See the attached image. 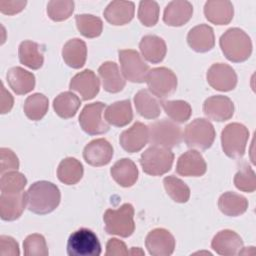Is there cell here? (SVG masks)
Masks as SVG:
<instances>
[{
    "label": "cell",
    "instance_id": "obj_1",
    "mask_svg": "<svg viewBox=\"0 0 256 256\" xmlns=\"http://www.w3.org/2000/svg\"><path fill=\"white\" fill-rule=\"evenodd\" d=\"M27 206L28 209L35 214H48L54 211L61 199L59 188L48 181H37L33 183L28 191Z\"/></svg>",
    "mask_w": 256,
    "mask_h": 256
},
{
    "label": "cell",
    "instance_id": "obj_2",
    "mask_svg": "<svg viewBox=\"0 0 256 256\" xmlns=\"http://www.w3.org/2000/svg\"><path fill=\"white\" fill-rule=\"evenodd\" d=\"M224 56L231 62L247 60L252 53V42L246 32L240 28H230L219 41Z\"/></svg>",
    "mask_w": 256,
    "mask_h": 256
},
{
    "label": "cell",
    "instance_id": "obj_3",
    "mask_svg": "<svg viewBox=\"0 0 256 256\" xmlns=\"http://www.w3.org/2000/svg\"><path fill=\"white\" fill-rule=\"evenodd\" d=\"M133 218L134 208L129 203L123 204L118 209H107L103 216L105 231L111 235L129 237L135 230Z\"/></svg>",
    "mask_w": 256,
    "mask_h": 256
},
{
    "label": "cell",
    "instance_id": "obj_4",
    "mask_svg": "<svg viewBox=\"0 0 256 256\" xmlns=\"http://www.w3.org/2000/svg\"><path fill=\"white\" fill-rule=\"evenodd\" d=\"M149 142L153 146L162 148H173L182 141V130L176 122L162 119L155 121L149 127Z\"/></svg>",
    "mask_w": 256,
    "mask_h": 256
},
{
    "label": "cell",
    "instance_id": "obj_5",
    "mask_svg": "<svg viewBox=\"0 0 256 256\" xmlns=\"http://www.w3.org/2000/svg\"><path fill=\"white\" fill-rule=\"evenodd\" d=\"M174 154L170 149L151 146L140 157L143 171L151 176H161L167 173L173 164Z\"/></svg>",
    "mask_w": 256,
    "mask_h": 256
},
{
    "label": "cell",
    "instance_id": "obj_6",
    "mask_svg": "<svg viewBox=\"0 0 256 256\" xmlns=\"http://www.w3.org/2000/svg\"><path fill=\"white\" fill-rule=\"evenodd\" d=\"M249 138L248 129L240 123H230L221 133V144L224 153L233 159L241 158Z\"/></svg>",
    "mask_w": 256,
    "mask_h": 256
},
{
    "label": "cell",
    "instance_id": "obj_7",
    "mask_svg": "<svg viewBox=\"0 0 256 256\" xmlns=\"http://www.w3.org/2000/svg\"><path fill=\"white\" fill-rule=\"evenodd\" d=\"M67 254L69 256H99L101 244L92 230L80 228L69 236Z\"/></svg>",
    "mask_w": 256,
    "mask_h": 256
},
{
    "label": "cell",
    "instance_id": "obj_8",
    "mask_svg": "<svg viewBox=\"0 0 256 256\" xmlns=\"http://www.w3.org/2000/svg\"><path fill=\"white\" fill-rule=\"evenodd\" d=\"M215 135L214 126L210 121L197 118L186 126L183 136L189 148L206 150L212 146Z\"/></svg>",
    "mask_w": 256,
    "mask_h": 256
},
{
    "label": "cell",
    "instance_id": "obj_9",
    "mask_svg": "<svg viewBox=\"0 0 256 256\" xmlns=\"http://www.w3.org/2000/svg\"><path fill=\"white\" fill-rule=\"evenodd\" d=\"M118 54L124 78L133 83L145 82L149 66L143 61L140 54L132 49L120 50Z\"/></svg>",
    "mask_w": 256,
    "mask_h": 256
},
{
    "label": "cell",
    "instance_id": "obj_10",
    "mask_svg": "<svg viewBox=\"0 0 256 256\" xmlns=\"http://www.w3.org/2000/svg\"><path fill=\"white\" fill-rule=\"evenodd\" d=\"M146 82L150 93L157 98H165L173 94L177 88V77L166 67H157L149 70Z\"/></svg>",
    "mask_w": 256,
    "mask_h": 256
},
{
    "label": "cell",
    "instance_id": "obj_11",
    "mask_svg": "<svg viewBox=\"0 0 256 256\" xmlns=\"http://www.w3.org/2000/svg\"><path fill=\"white\" fill-rule=\"evenodd\" d=\"M105 107L102 102H94L83 108L79 116V124L84 132L89 135H99L109 130V125L102 117Z\"/></svg>",
    "mask_w": 256,
    "mask_h": 256
},
{
    "label": "cell",
    "instance_id": "obj_12",
    "mask_svg": "<svg viewBox=\"0 0 256 256\" xmlns=\"http://www.w3.org/2000/svg\"><path fill=\"white\" fill-rule=\"evenodd\" d=\"M207 82L215 90L227 92L236 87L237 75L231 66L215 63L207 71Z\"/></svg>",
    "mask_w": 256,
    "mask_h": 256
},
{
    "label": "cell",
    "instance_id": "obj_13",
    "mask_svg": "<svg viewBox=\"0 0 256 256\" xmlns=\"http://www.w3.org/2000/svg\"><path fill=\"white\" fill-rule=\"evenodd\" d=\"M145 245L150 255L169 256L174 252L175 239L168 230L156 228L146 236Z\"/></svg>",
    "mask_w": 256,
    "mask_h": 256
},
{
    "label": "cell",
    "instance_id": "obj_14",
    "mask_svg": "<svg viewBox=\"0 0 256 256\" xmlns=\"http://www.w3.org/2000/svg\"><path fill=\"white\" fill-rule=\"evenodd\" d=\"M113 156L112 145L104 138H99L89 142L84 150V160L91 166L100 167L107 165Z\"/></svg>",
    "mask_w": 256,
    "mask_h": 256
},
{
    "label": "cell",
    "instance_id": "obj_15",
    "mask_svg": "<svg viewBox=\"0 0 256 256\" xmlns=\"http://www.w3.org/2000/svg\"><path fill=\"white\" fill-rule=\"evenodd\" d=\"M149 141L148 126L141 123H134L129 129L120 134L119 142L122 148L129 152L135 153L140 151Z\"/></svg>",
    "mask_w": 256,
    "mask_h": 256
},
{
    "label": "cell",
    "instance_id": "obj_16",
    "mask_svg": "<svg viewBox=\"0 0 256 256\" xmlns=\"http://www.w3.org/2000/svg\"><path fill=\"white\" fill-rule=\"evenodd\" d=\"M203 112L211 120L218 122L226 121L234 114V104L227 96H211L204 101Z\"/></svg>",
    "mask_w": 256,
    "mask_h": 256
},
{
    "label": "cell",
    "instance_id": "obj_17",
    "mask_svg": "<svg viewBox=\"0 0 256 256\" xmlns=\"http://www.w3.org/2000/svg\"><path fill=\"white\" fill-rule=\"evenodd\" d=\"M69 88L77 92L82 100L87 101L93 99L98 94L100 81L92 70L86 69L71 79Z\"/></svg>",
    "mask_w": 256,
    "mask_h": 256
},
{
    "label": "cell",
    "instance_id": "obj_18",
    "mask_svg": "<svg viewBox=\"0 0 256 256\" xmlns=\"http://www.w3.org/2000/svg\"><path fill=\"white\" fill-rule=\"evenodd\" d=\"M211 247L219 255L233 256L240 254L243 249V241L236 232L225 229L213 237Z\"/></svg>",
    "mask_w": 256,
    "mask_h": 256
},
{
    "label": "cell",
    "instance_id": "obj_19",
    "mask_svg": "<svg viewBox=\"0 0 256 256\" xmlns=\"http://www.w3.org/2000/svg\"><path fill=\"white\" fill-rule=\"evenodd\" d=\"M207 170L206 162L200 152L189 150L183 153L176 165V172L181 176L199 177L205 174Z\"/></svg>",
    "mask_w": 256,
    "mask_h": 256
},
{
    "label": "cell",
    "instance_id": "obj_20",
    "mask_svg": "<svg viewBox=\"0 0 256 256\" xmlns=\"http://www.w3.org/2000/svg\"><path fill=\"white\" fill-rule=\"evenodd\" d=\"M27 204L26 192L15 194L1 193L0 196V216L4 221H14L18 219Z\"/></svg>",
    "mask_w": 256,
    "mask_h": 256
},
{
    "label": "cell",
    "instance_id": "obj_21",
    "mask_svg": "<svg viewBox=\"0 0 256 256\" xmlns=\"http://www.w3.org/2000/svg\"><path fill=\"white\" fill-rule=\"evenodd\" d=\"M187 42L190 48L196 52H208L212 50L215 45L214 31L209 25H197L188 32Z\"/></svg>",
    "mask_w": 256,
    "mask_h": 256
},
{
    "label": "cell",
    "instance_id": "obj_22",
    "mask_svg": "<svg viewBox=\"0 0 256 256\" xmlns=\"http://www.w3.org/2000/svg\"><path fill=\"white\" fill-rule=\"evenodd\" d=\"M193 6L189 1H172L164 10L163 21L168 26L179 27L186 24L192 17Z\"/></svg>",
    "mask_w": 256,
    "mask_h": 256
},
{
    "label": "cell",
    "instance_id": "obj_23",
    "mask_svg": "<svg viewBox=\"0 0 256 256\" xmlns=\"http://www.w3.org/2000/svg\"><path fill=\"white\" fill-rule=\"evenodd\" d=\"M204 14L209 22L216 25H226L233 19L234 9L230 1L209 0L205 3Z\"/></svg>",
    "mask_w": 256,
    "mask_h": 256
},
{
    "label": "cell",
    "instance_id": "obj_24",
    "mask_svg": "<svg viewBox=\"0 0 256 256\" xmlns=\"http://www.w3.org/2000/svg\"><path fill=\"white\" fill-rule=\"evenodd\" d=\"M135 7L131 1H112L104 10V17L112 25L119 26L129 23L134 17Z\"/></svg>",
    "mask_w": 256,
    "mask_h": 256
},
{
    "label": "cell",
    "instance_id": "obj_25",
    "mask_svg": "<svg viewBox=\"0 0 256 256\" xmlns=\"http://www.w3.org/2000/svg\"><path fill=\"white\" fill-rule=\"evenodd\" d=\"M102 86L109 93H118L125 87V78L120 74L118 65L115 62H104L98 68Z\"/></svg>",
    "mask_w": 256,
    "mask_h": 256
},
{
    "label": "cell",
    "instance_id": "obj_26",
    "mask_svg": "<svg viewBox=\"0 0 256 256\" xmlns=\"http://www.w3.org/2000/svg\"><path fill=\"white\" fill-rule=\"evenodd\" d=\"M110 172L115 182L122 187H131L138 179V168L136 164L128 158L118 160L112 166Z\"/></svg>",
    "mask_w": 256,
    "mask_h": 256
},
{
    "label": "cell",
    "instance_id": "obj_27",
    "mask_svg": "<svg viewBox=\"0 0 256 256\" xmlns=\"http://www.w3.org/2000/svg\"><path fill=\"white\" fill-rule=\"evenodd\" d=\"M139 48L142 56L150 63H160L167 52L165 41L156 35L144 36L140 43Z\"/></svg>",
    "mask_w": 256,
    "mask_h": 256
},
{
    "label": "cell",
    "instance_id": "obj_28",
    "mask_svg": "<svg viewBox=\"0 0 256 256\" xmlns=\"http://www.w3.org/2000/svg\"><path fill=\"white\" fill-rule=\"evenodd\" d=\"M62 57L69 67L74 69L83 67L87 57V47L85 42L79 38L67 41L62 49Z\"/></svg>",
    "mask_w": 256,
    "mask_h": 256
},
{
    "label": "cell",
    "instance_id": "obj_29",
    "mask_svg": "<svg viewBox=\"0 0 256 256\" xmlns=\"http://www.w3.org/2000/svg\"><path fill=\"white\" fill-rule=\"evenodd\" d=\"M7 82L16 94L24 95L34 89L35 76L21 67H13L7 72Z\"/></svg>",
    "mask_w": 256,
    "mask_h": 256
},
{
    "label": "cell",
    "instance_id": "obj_30",
    "mask_svg": "<svg viewBox=\"0 0 256 256\" xmlns=\"http://www.w3.org/2000/svg\"><path fill=\"white\" fill-rule=\"evenodd\" d=\"M134 104L138 114L146 119H155L161 113V102L146 89H142L136 93Z\"/></svg>",
    "mask_w": 256,
    "mask_h": 256
},
{
    "label": "cell",
    "instance_id": "obj_31",
    "mask_svg": "<svg viewBox=\"0 0 256 256\" xmlns=\"http://www.w3.org/2000/svg\"><path fill=\"white\" fill-rule=\"evenodd\" d=\"M104 117L106 122L113 126H126L133 119V112L130 100L117 101L109 105L105 109Z\"/></svg>",
    "mask_w": 256,
    "mask_h": 256
},
{
    "label": "cell",
    "instance_id": "obj_32",
    "mask_svg": "<svg viewBox=\"0 0 256 256\" xmlns=\"http://www.w3.org/2000/svg\"><path fill=\"white\" fill-rule=\"evenodd\" d=\"M18 55L21 64L29 67L30 69L37 70L43 65V49L36 42L29 40L21 42L19 45Z\"/></svg>",
    "mask_w": 256,
    "mask_h": 256
},
{
    "label": "cell",
    "instance_id": "obj_33",
    "mask_svg": "<svg viewBox=\"0 0 256 256\" xmlns=\"http://www.w3.org/2000/svg\"><path fill=\"white\" fill-rule=\"evenodd\" d=\"M218 207L223 214L236 217L246 212L248 208V201L240 194L226 192L220 196L218 200Z\"/></svg>",
    "mask_w": 256,
    "mask_h": 256
},
{
    "label": "cell",
    "instance_id": "obj_34",
    "mask_svg": "<svg viewBox=\"0 0 256 256\" xmlns=\"http://www.w3.org/2000/svg\"><path fill=\"white\" fill-rule=\"evenodd\" d=\"M83 176V166L80 161L73 157L63 159L57 168L58 179L66 185L78 183Z\"/></svg>",
    "mask_w": 256,
    "mask_h": 256
},
{
    "label": "cell",
    "instance_id": "obj_35",
    "mask_svg": "<svg viewBox=\"0 0 256 256\" xmlns=\"http://www.w3.org/2000/svg\"><path fill=\"white\" fill-rule=\"evenodd\" d=\"M81 101L74 93L70 91L60 93L53 101V108L56 114L64 119L73 117L78 111Z\"/></svg>",
    "mask_w": 256,
    "mask_h": 256
},
{
    "label": "cell",
    "instance_id": "obj_36",
    "mask_svg": "<svg viewBox=\"0 0 256 256\" xmlns=\"http://www.w3.org/2000/svg\"><path fill=\"white\" fill-rule=\"evenodd\" d=\"M48 98L41 93H34L28 96L24 102V113L33 121L41 120L48 111Z\"/></svg>",
    "mask_w": 256,
    "mask_h": 256
},
{
    "label": "cell",
    "instance_id": "obj_37",
    "mask_svg": "<svg viewBox=\"0 0 256 256\" xmlns=\"http://www.w3.org/2000/svg\"><path fill=\"white\" fill-rule=\"evenodd\" d=\"M76 26L78 31L86 38H96L101 35L103 22L99 17L90 14L76 15Z\"/></svg>",
    "mask_w": 256,
    "mask_h": 256
},
{
    "label": "cell",
    "instance_id": "obj_38",
    "mask_svg": "<svg viewBox=\"0 0 256 256\" xmlns=\"http://www.w3.org/2000/svg\"><path fill=\"white\" fill-rule=\"evenodd\" d=\"M161 106L165 113L177 123L186 122L192 113V109L189 103L183 100H169L161 102Z\"/></svg>",
    "mask_w": 256,
    "mask_h": 256
},
{
    "label": "cell",
    "instance_id": "obj_39",
    "mask_svg": "<svg viewBox=\"0 0 256 256\" xmlns=\"http://www.w3.org/2000/svg\"><path fill=\"white\" fill-rule=\"evenodd\" d=\"M163 184L167 194L173 201L177 203H185L189 200L190 189L181 179L170 175L164 178Z\"/></svg>",
    "mask_w": 256,
    "mask_h": 256
},
{
    "label": "cell",
    "instance_id": "obj_40",
    "mask_svg": "<svg viewBox=\"0 0 256 256\" xmlns=\"http://www.w3.org/2000/svg\"><path fill=\"white\" fill-rule=\"evenodd\" d=\"M27 184L26 177L18 171L4 173L0 179L1 193L15 194L22 192Z\"/></svg>",
    "mask_w": 256,
    "mask_h": 256
},
{
    "label": "cell",
    "instance_id": "obj_41",
    "mask_svg": "<svg viewBox=\"0 0 256 256\" xmlns=\"http://www.w3.org/2000/svg\"><path fill=\"white\" fill-rule=\"evenodd\" d=\"M234 184L243 192H254L256 189V176L253 169L244 163L234 176Z\"/></svg>",
    "mask_w": 256,
    "mask_h": 256
},
{
    "label": "cell",
    "instance_id": "obj_42",
    "mask_svg": "<svg viewBox=\"0 0 256 256\" xmlns=\"http://www.w3.org/2000/svg\"><path fill=\"white\" fill-rule=\"evenodd\" d=\"M74 11V2L71 0H53L47 5V14L53 21L60 22L68 19Z\"/></svg>",
    "mask_w": 256,
    "mask_h": 256
},
{
    "label": "cell",
    "instance_id": "obj_43",
    "mask_svg": "<svg viewBox=\"0 0 256 256\" xmlns=\"http://www.w3.org/2000/svg\"><path fill=\"white\" fill-rule=\"evenodd\" d=\"M23 249L26 256H47L49 254L45 238L37 233L28 235L25 238Z\"/></svg>",
    "mask_w": 256,
    "mask_h": 256
},
{
    "label": "cell",
    "instance_id": "obj_44",
    "mask_svg": "<svg viewBox=\"0 0 256 256\" xmlns=\"http://www.w3.org/2000/svg\"><path fill=\"white\" fill-rule=\"evenodd\" d=\"M138 19L144 26H154L159 19V6L157 2L141 1L138 8Z\"/></svg>",
    "mask_w": 256,
    "mask_h": 256
},
{
    "label": "cell",
    "instance_id": "obj_45",
    "mask_svg": "<svg viewBox=\"0 0 256 256\" xmlns=\"http://www.w3.org/2000/svg\"><path fill=\"white\" fill-rule=\"evenodd\" d=\"M19 168V160L16 154L9 148L0 149V173L17 171Z\"/></svg>",
    "mask_w": 256,
    "mask_h": 256
},
{
    "label": "cell",
    "instance_id": "obj_46",
    "mask_svg": "<svg viewBox=\"0 0 256 256\" xmlns=\"http://www.w3.org/2000/svg\"><path fill=\"white\" fill-rule=\"evenodd\" d=\"M0 254L2 256H18L20 254L18 243L10 236H0Z\"/></svg>",
    "mask_w": 256,
    "mask_h": 256
},
{
    "label": "cell",
    "instance_id": "obj_47",
    "mask_svg": "<svg viewBox=\"0 0 256 256\" xmlns=\"http://www.w3.org/2000/svg\"><path fill=\"white\" fill-rule=\"evenodd\" d=\"M129 254L130 251H128L123 241L117 238H111L108 240L106 244V256H125Z\"/></svg>",
    "mask_w": 256,
    "mask_h": 256
},
{
    "label": "cell",
    "instance_id": "obj_48",
    "mask_svg": "<svg viewBox=\"0 0 256 256\" xmlns=\"http://www.w3.org/2000/svg\"><path fill=\"white\" fill-rule=\"evenodd\" d=\"M26 1H6V0H1L0 1V11L3 14L6 15H14L19 12H21L25 5Z\"/></svg>",
    "mask_w": 256,
    "mask_h": 256
},
{
    "label": "cell",
    "instance_id": "obj_49",
    "mask_svg": "<svg viewBox=\"0 0 256 256\" xmlns=\"http://www.w3.org/2000/svg\"><path fill=\"white\" fill-rule=\"evenodd\" d=\"M13 107V97L12 95L5 89L3 83H1V114L8 113Z\"/></svg>",
    "mask_w": 256,
    "mask_h": 256
},
{
    "label": "cell",
    "instance_id": "obj_50",
    "mask_svg": "<svg viewBox=\"0 0 256 256\" xmlns=\"http://www.w3.org/2000/svg\"><path fill=\"white\" fill-rule=\"evenodd\" d=\"M143 254H144V251L141 250L139 247L137 248L132 247L130 250V255H143Z\"/></svg>",
    "mask_w": 256,
    "mask_h": 256
}]
</instances>
